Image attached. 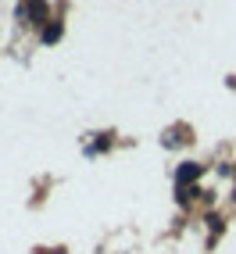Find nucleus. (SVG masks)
I'll return each instance as SVG.
<instances>
[{
    "instance_id": "nucleus-6",
    "label": "nucleus",
    "mask_w": 236,
    "mask_h": 254,
    "mask_svg": "<svg viewBox=\"0 0 236 254\" xmlns=\"http://www.w3.org/2000/svg\"><path fill=\"white\" fill-rule=\"evenodd\" d=\"M54 254H64V251H54Z\"/></svg>"
},
{
    "instance_id": "nucleus-2",
    "label": "nucleus",
    "mask_w": 236,
    "mask_h": 254,
    "mask_svg": "<svg viewBox=\"0 0 236 254\" xmlns=\"http://www.w3.org/2000/svg\"><path fill=\"white\" fill-rule=\"evenodd\" d=\"M25 14H29L32 22H47L50 4H47V0H25Z\"/></svg>"
},
{
    "instance_id": "nucleus-3",
    "label": "nucleus",
    "mask_w": 236,
    "mask_h": 254,
    "mask_svg": "<svg viewBox=\"0 0 236 254\" xmlns=\"http://www.w3.org/2000/svg\"><path fill=\"white\" fill-rule=\"evenodd\" d=\"M61 32H64L61 22H50V25L43 29V43H58V40H61Z\"/></svg>"
},
{
    "instance_id": "nucleus-5",
    "label": "nucleus",
    "mask_w": 236,
    "mask_h": 254,
    "mask_svg": "<svg viewBox=\"0 0 236 254\" xmlns=\"http://www.w3.org/2000/svg\"><path fill=\"white\" fill-rule=\"evenodd\" d=\"M108 147H111V132H104V136H100V140L90 147V154H93V150H108Z\"/></svg>"
},
{
    "instance_id": "nucleus-4",
    "label": "nucleus",
    "mask_w": 236,
    "mask_h": 254,
    "mask_svg": "<svg viewBox=\"0 0 236 254\" xmlns=\"http://www.w3.org/2000/svg\"><path fill=\"white\" fill-rule=\"evenodd\" d=\"M222 226H226V218L211 211V215H208V229H211V233H222Z\"/></svg>"
},
{
    "instance_id": "nucleus-1",
    "label": "nucleus",
    "mask_w": 236,
    "mask_h": 254,
    "mask_svg": "<svg viewBox=\"0 0 236 254\" xmlns=\"http://www.w3.org/2000/svg\"><path fill=\"white\" fill-rule=\"evenodd\" d=\"M200 172H204V165H197V161H186V165H179V172H176V183H179V186H186V183L200 179Z\"/></svg>"
}]
</instances>
